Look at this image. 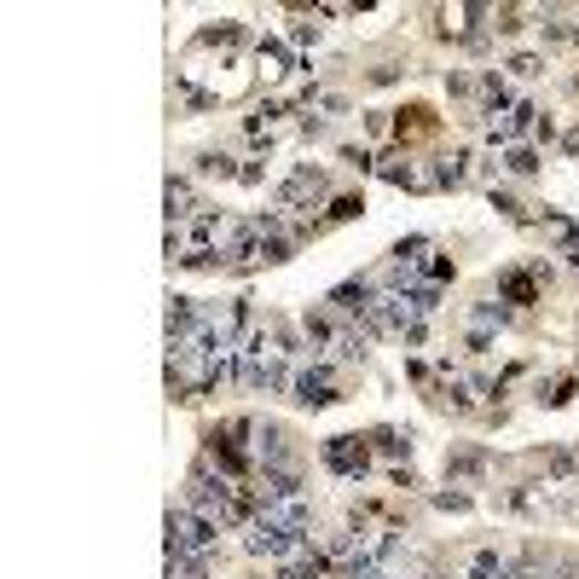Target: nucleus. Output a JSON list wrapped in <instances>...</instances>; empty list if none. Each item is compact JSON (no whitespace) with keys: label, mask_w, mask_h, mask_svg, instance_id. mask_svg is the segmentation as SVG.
Returning <instances> with one entry per match:
<instances>
[{"label":"nucleus","mask_w":579,"mask_h":579,"mask_svg":"<svg viewBox=\"0 0 579 579\" xmlns=\"http://www.w3.org/2000/svg\"><path fill=\"white\" fill-rule=\"evenodd\" d=\"M209 539H215V521L209 516H197L192 505L168 510V557H204Z\"/></svg>","instance_id":"obj_1"},{"label":"nucleus","mask_w":579,"mask_h":579,"mask_svg":"<svg viewBox=\"0 0 579 579\" xmlns=\"http://www.w3.org/2000/svg\"><path fill=\"white\" fill-rule=\"evenodd\" d=\"M296 400L324 406V400H331V376H324V371H301V376H296Z\"/></svg>","instance_id":"obj_2"},{"label":"nucleus","mask_w":579,"mask_h":579,"mask_svg":"<svg viewBox=\"0 0 579 579\" xmlns=\"http://www.w3.org/2000/svg\"><path fill=\"white\" fill-rule=\"evenodd\" d=\"M168 220H192V192L168 180Z\"/></svg>","instance_id":"obj_3"},{"label":"nucleus","mask_w":579,"mask_h":579,"mask_svg":"<svg viewBox=\"0 0 579 579\" xmlns=\"http://www.w3.org/2000/svg\"><path fill=\"white\" fill-rule=\"evenodd\" d=\"M168 579H204V562L197 557H168Z\"/></svg>","instance_id":"obj_4"},{"label":"nucleus","mask_w":579,"mask_h":579,"mask_svg":"<svg viewBox=\"0 0 579 579\" xmlns=\"http://www.w3.org/2000/svg\"><path fill=\"white\" fill-rule=\"evenodd\" d=\"M475 579H505V562H498V557H475Z\"/></svg>","instance_id":"obj_5"}]
</instances>
